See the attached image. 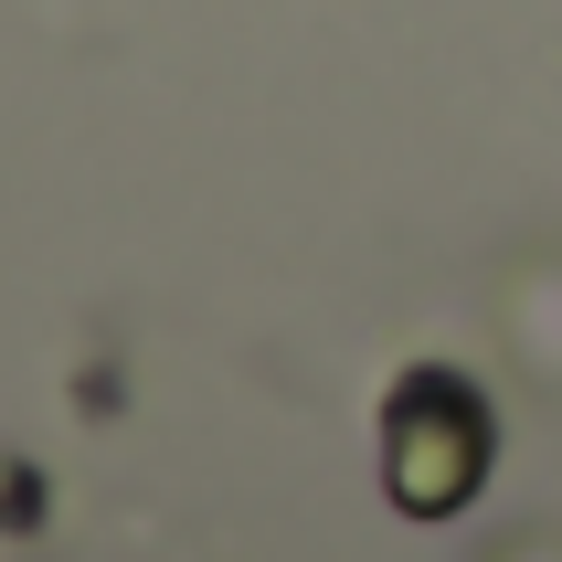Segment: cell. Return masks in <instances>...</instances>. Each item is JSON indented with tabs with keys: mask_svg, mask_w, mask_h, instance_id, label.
<instances>
[{
	"mask_svg": "<svg viewBox=\"0 0 562 562\" xmlns=\"http://www.w3.org/2000/svg\"><path fill=\"white\" fill-rule=\"evenodd\" d=\"M382 457H393V499L414 520L457 509L477 488V468H488V414H477V393L457 372H414L393 393V414H382Z\"/></svg>",
	"mask_w": 562,
	"mask_h": 562,
	"instance_id": "1",
	"label": "cell"
}]
</instances>
